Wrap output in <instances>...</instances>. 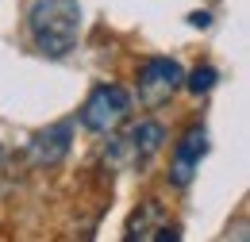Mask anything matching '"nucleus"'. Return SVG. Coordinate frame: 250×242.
I'll return each mask as SVG.
<instances>
[{"mask_svg":"<svg viewBox=\"0 0 250 242\" xmlns=\"http://www.w3.org/2000/svg\"><path fill=\"white\" fill-rule=\"evenodd\" d=\"M27 27H31L35 46L46 58H65L77 46L81 4L77 0H35L27 12Z\"/></svg>","mask_w":250,"mask_h":242,"instance_id":"1","label":"nucleus"},{"mask_svg":"<svg viewBox=\"0 0 250 242\" xmlns=\"http://www.w3.org/2000/svg\"><path fill=\"white\" fill-rule=\"evenodd\" d=\"M127 112H131V92L124 85H100L93 89V96L85 100V108H81V123L96 131V135H108L116 123L127 120Z\"/></svg>","mask_w":250,"mask_h":242,"instance_id":"2","label":"nucleus"},{"mask_svg":"<svg viewBox=\"0 0 250 242\" xmlns=\"http://www.w3.org/2000/svg\"><path fill=\"white\" fill-rule=\"evenodd\" d=\"M181 81H185V69L173 58L143 61V69H139V100L143 104H162V100H169L181 89Z\"/></svg>","mask_w":250,"mask_h":242,"instance_id":"3","label":"nucleus"},{"mask_svg":"<svg viewBox=\"0 0 250 242\" xmlns=\"http://www.w3.org/2000/svg\"><path fill=\"white\" fill-rule=\"evenodd\" d=\"M208 154V131L204 127H188L185 139L177 142V150H173V161H169V181L177 184V188H185L192 181V173H196V165H200V158Z\"/></svg>","mask_w":250,"mask_h":242,"instance_id":"4","label":"nucleus"},{"mask_svg":"<svg viewBox=\"0 0 250 242\" xmlns=\"http://www.w3.org/2000/svg\"><path fill=\"white\" fill-rule=\"evenodd\" d=\"M162 142H166V127H162L158 120H143V123H135L124 139H120L116 150L127 154L131 165H146V161L162 150Z\"/></svg>","mask_w":250,"mask_h":242,"instance_id":"5","label":"nucleus"},{"mask_svg":"<svg viewBox=\"0 0 250 242\" xmlns=\"http://www.w3.org/2000/svg\"><path fill=\"white\" fill-rule=\"evenodd\" d=\"M69 142H73V123H54V127H46V131H39L31 139V161L39 165H54V161H62L65 154H69Z\"/></svg>","mask_w":250,"mask_h":242,"instance_id":"6","label":"nucleus"},{"mask_svg":"<svg viewBox=\"0 0 250 242\" xmlns=\"http://www.w3.org/2000/svg\"><path fill=\"white\" fill-rule=\"evenodd\" d=\"M127 239H177L169 227H166V212H162V204L158 200H146L139 212H135V219L127 223Z\"/></svg>","mask_w":250,"mask_h":242,"instance_id":"7","label":"nucleus"},{"mask_svg":"<svg viewBox=\"0 0 250 242\" xmlns=\"http://www.w3.org/2000/svg\"><path fill=\"white\" fill-rule=\"evenodd\" d=\"M216 81H219L216 69H212V65H200V69H192V73H188L181 85H188V92H196V96H200V92L216 89Z\"/></svg>","mask_w":250,"mask_h":242,"instance_id":"8","label":"nucleus"},{"mask_svg":"<svg viewBox=\"0 0 250 242\" xmlns=\"http://www.w3.org/2000/svg\"><path fill=\"white\" fill-rule=\"evenodd\" d=\"M188 23H192V27H208V12H196V16H188Z\"/></svg>","mask_w":250,"mask_h":242,"instance_id":"9","label":"nucleus"}]
</instances>
